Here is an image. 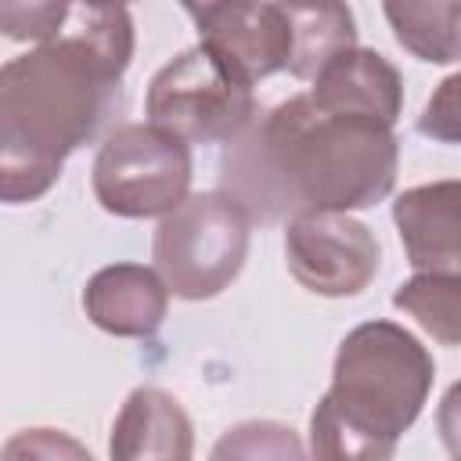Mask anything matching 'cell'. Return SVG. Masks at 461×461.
Segmentation results:
<instances>
[{
  "label": "cell",
  "mask_w": 461,
  "mask_h": 461,
  "mask_svg": "<svg viewBox=\"0 0 461 461\" xmlns=\"http://www.w3.org/2000/svg\"><path fill=\"white\" fill-rule=\"evenodd\" d=\"M133 18L112 4H68L54 40L0 65V202L43 198L72 151L126 104Z\"/></svg>",
  "instance_id": "1"
},
{
  "label": "cell",
  "mask_w": 461,
  "mask_h": 461,
  "mask_svg": "<svg viewBox=\"0 0 461 461\" xmlns=\"http://www.w3.org/2000/svg\"><path fill=\"white\" fill-rule=\"evenodd\" d=\"M400 140L393 126L331 112L295 94L274 104L227 144L220 191L249 220H295L310 212H353L382 202L396 184Z\"/></svg>",
  "instance_id": "2"
},
{
  "label": "cell",
  "mask_w": 461,
  "mask_h": 461,
  "mask_svg": "<svg viewBox=\"0 0 461 461\" xmlns=\"http://www.w3.org/2000/svg\"><path fill=\"white\" fill-rule=\"evenodd\" d=\"M432 353L393 321L357 324L335 353L331 389L310 414L313 461H393L432 393Z\"/></svg>",
  "instance_id": "3"
},
{
  "label": "cell",
  "mask_w": 461,
  "mask_h": 461,
  "mask_svg": "<svg viewBox=\"0 0 461 461\" xmlns=\"http://www.w3.org/2000/svg\"><path fill=\"white\" fill-rule=\"evenodd\" d=\"M249 227L252 220L223 191L187 194L155 227V274L180 299H212L241 274Z\"/></svg>",
  "instance_id": "4"
},
{
  "label": "cell",
  "mask_w": 461,
  "mask_h": 461,
  "mask_svg": "<svg viewBox=\"0 0 461 461\" xmlns=\"http://www.w3.org/2000/svg\"><path fill=\"white\" fill-rule=\"evenodd\" d=\"M90 187L112 216H166L187 198L191 148L151 122H122L97 148Z\"/></svg>",
  "instance_id": "5"
},
{
  "label": "cell",
  "mask_w": 461,
  "mask_h": 461,
  "mask_svg": "<svg viewBox=\"0 0 461 461\" xmlns=\"http://www.w3.org/2000/svg\"><path fill=\"white\" fill-rule=\"evenodd\" d=\"M148 119L191 144H230L256 119L252 86L238 83L205 47L166 61L148 83Z\"/></svg>",
  "instance_id": "6"
},
{
  "label": "cell",
  "mask_w": 461,
  "mask_h": 461,
  "mask_svg": "<svg viewBox=\"0 0 461 461\" xmlns=\"http://www.w3.org/2000/svg\"><path fill=\"white\" fill-rule=\"evenodd\" d=\"M285 259L306 292L346 299L360 295L375 281L382 267V245L375 230L349 212H310L288 220Z\"/></svg>",
  "instance_id": "7"
},
{
  "label": "cell",
  "mask_w": 461,
  "mask_h": 461,
  "mask_svg": "<svg viewBox=\"0 0 461 461\" xmlns=\"http://www.w3.org/2000/svg\"><path fill=\"white\" fill-rule=\"evenodd\" d=\"M205 47L238 83L285 72L292 58V22L285 4H184Z\"/></svg>",
  "instance_id": "8"
},
{
  "label": "cell",
  "mask_w": 461,
  "mask_h": 461,
  "mask_svg": "<svg viewBox=\"0 0 461 461\" xmlns=\"http://www.w3.org/2000/svg\"><path fill=\"white\" fill-rule=\"evenodd\" d=\"M457 180H436L396 194L393 220L418 274H461V230H457Z\"/></svg>",
  "instance_id": "9"
},
{
  "label": "cell",
  "mask_w": 461,
  "mask_h": 461,
  "mask_svg": "<svg viewBox=\"0 0 461 461\" xmlns=\"http://www.w3.org/2000/svg\"><path fill=\"white\" fill-rule=\"evenodd\" d=\"M306 94L321 108L371 115L385 126H396V119L403 112V79H400L396 65L385 54L367 50V47L339 50L313 76V86Z\"/></svg>",
  "instance_id": "10"
},
{
  "label": "cell",
  "mask_w": 461,
  "mask_h": 461,
  "mask_svg": "<svg viewBox=\"0 0 461 461\" xmlns=\"http://www.w3.org/2000/svg\"><path fill=\"white\" fill-rule=\"evenodd\" d=\"M86 317L119 339H151L169 310V288L144 263L101 267L83 288Z\"/></svg>",
  "instance_id": "11"
},
{
  "label": "cell",
  "mask_w": 461,
  "mask_h": 461,
  "mask_svg": "<svg viewBox=\"0 0 461 461\" xmlns=\"http://www.w3.org/2000/svg\"><path fill=\"white\" fill-rule=\"evenodd\" d=\"M108 454L112 461H191L194 425L166 389L137 385L115 414Z\"/></svg>",
  "instance_id": "12"
},
{
  "label": "cell",
  "mask_w": 461,
  "mask_h": 461,
  "mask_svg": "<svg viewBox=\"0 0 461 461\" xmlns=\"http://www.w3.org/2000/svg\"><path fill=\"white\" fill-rule=\"evenodd\" d=\"M292 22L288 76L313 79L339 50L357 47V22L346 4H285Z\"/></svg>",
  "instance_id": "13"
},
{
  "label": "cell",
  "mask_w": 461,
  "mask_h": 461,
  "mask_svg": "<svg viewBox=\"0 0 461 461\" xmlns=\"http://www.w3.org/2000/svg\"><path fill=\"white\" fill-rule=\"evenodd\" d=\"M385 18L403 50L432 65H454L461 50V4H385Z\"/></svg>",
  "instance_id": "14"
},
{
  "label": "cell",
  "mask_w": 461,
  "mask_h": 461,
  "mask_svg": "<svg viewBox=\"0 0 461 461\" xmlns=\"http://www.w3.org/2000/svg\"><path fill=\"white\" fill-rule=\"evenodd\" d=\"M393 306L411 313L439 346L461 342V274H414L393 292Z\"/></svg>",
  "instance_id": "15"
},
{
  "label": "cell",
  "mask_w": 461,
  "mask_h": 461,
  "mask_svg": "<svg viewBox=\"0 0 461 461\" xmlns=\"http://www.w3.org/2000/svg\"><path fill=\"white\" fill-rule=\"evenodd\" d=\"M209 461H306V450L292 425L274 418H252L230 425L212 443Z\"/></svg>",
  "instance_id": "16"
},
{
  "label": "cell",
  "mask_w": 461,
  "mask_h": 461,
  "mask_svg": "<svg viewBox=\"0 0 461 461\" xmlns=\"http://www.w3.org/2000/svg\"><path fill=\"white\" fill-rule=\"evenodd\" d=\"M0 461H94L90 450L61 429H22L0 447Z\"/></svg>",
  "instance_id": "17"
},
{
  "label": "cell",
  "mask_w": 461,
  "mask_h": 461,
  "mask_svg": "<svg viewBox=\"0 0 461 461\" xmlns=\"http://www.w3.org/2000/svg\"><path fill=\"white\" fill-rule=\"evenodd\" d=\"M68 4H0V32L11 40L47 43L58 36Z\"/></svg>",
  "instance_id": "18"
},
{
  "label": "cell",
  "mask_w": 461,
  "mask_h": 461,
  "mask_svg": "<svg viewBox=\"0 0 461 461\" xmlns=\"http://www.w3.org/2000/svg\"><path fill=\"white\" fill-rule=\"evenodd\" d=\"M457 86H461V76H450L429 97V104L418 119V130L425 137L443 140V144H457Z\"/></svg>",
  "instance_id": "19"
}]
</instances>
